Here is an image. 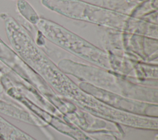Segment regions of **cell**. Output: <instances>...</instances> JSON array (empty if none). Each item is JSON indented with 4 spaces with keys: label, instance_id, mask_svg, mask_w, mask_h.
Wrapping results in <instances>:
<instances>
[{
    "label": "cell",
    "instance_id": "2",
    "mask_svg": "<svg viewBox=\"0 0 158 140\" xmlns=\"http://www.w3.org/2000/svg\"><path fill=\"white\" fill-rule=\"evenodd\" d=\"M44 6L69 18L111 27H119L124 16L77 0H43Z\"/></svg>",
    "mask_w": 158,
    "mask_h": 140
},
{
    "label": "cell",
    "instance_id": "1",
    "mask_svg": "<svg viewBox=\"0 0 158 140\" xmlns=\"http://www.w3.org/2000/svg\"><path fill=\"white\" fill-rule=\"evenodd\" d=\"M37 26L42 34L54 44L98 65L109 67L107 55L102 51L67 29L44 18L38 20Z\"/></svg>",
    "mask_w": 158,
    "mask_h": 140
}]
</instances>
